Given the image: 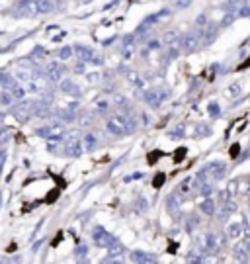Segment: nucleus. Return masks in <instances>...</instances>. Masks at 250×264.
<instances>
[{
	"label": "nucleus",
	"instance_id": "nucleus-1",
	"mask_svg": "<svg viewBox=\"0 0 250 264\" xmlns=\"http://www.w3.org/2000/svg\"><path fill=\"white\" fill-rule=\"evenodd\" d=\"M162 182H164V176L160 174L158 178H154V186H162Z\"/></svg>",
	"mask_w": 250,
	"mask_h": 264
}]
</instances>
